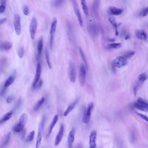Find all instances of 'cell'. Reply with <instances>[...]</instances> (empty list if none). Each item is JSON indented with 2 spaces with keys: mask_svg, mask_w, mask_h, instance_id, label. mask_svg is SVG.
Returning a JSON list of instances; mask_svg holds the SVG:
<instances>
[{
  "mask_svg": "<svg viewBox=\"0 0 148 148\" xmlns=\"http://www.w3.org/2000/svg\"><path fill=\"white\" fill-rule=\"evenodd\" d=\"M28 116L25 113H24L20 117L18 123L14 126L13 131L15 132H20L22 131L27 123Z\"/></svg>",
  "mask_w": 148,
  "mask_h": 148,
  "instance_id": "cell-1",
  "label": "cell"
},
{
  "mask_svg": "<svg viewBox=\"0 0 148 148\" xmlns=\"http://www.w3.org/2000/svg\"><path fill=\"white\" fill-rule=\"evenodd\" d=\"M45 121H46L45 117V116H43L39 126L38 132L36 141V148H40L41 145L42 138L44 133V126L45 123Z\"/></svg>",
  "mask_w": 148,
  "mask_h": 148,
  "instance_id": "cell-2",
  "label": "cell"
},
{
  "mask_svg": "<svg viewBox=\"0 0 148 148\" xmlns=\"http://www.w3.org/2000/svg\"><path fill=\"white\" fill-rule=\"evenodd\" d=\"M57 24H58V21L57 18L55 17L53 18V19L52 20V21L51 23L50 28L49 30V34H50L49 44H50V47L51 48L53 46V39H54V37L55 35V32L56 30Z\"/></svg>",
  "mask_w": 148,
  "mask_h": 148,
  "instance_id": "cell-3",
  "label": "cell"
},
{
  "mask_svg": "<svg viewBox=\"0 0 148 148\" xmlns=\"http://www.w3.org/2000/svg\"><path fill=\"white\" fill-rule=\"evenodd\" d=\"M94 104L93 102H91L88 104V107L87 110H85L82 122L85 123L87 124L89 122L90 119L92 112L93 110Z\"/></svg>",
  "mask_w": 148,
  "mask_h": 148,
  "instance_id": "cell-4",
  "label": "cell"
},
{
  "mask_svg": "<svg viewBox=\"0 0 148 148\" xmlns=\"http://www.w3.org/2000/svg\"><path fill=\"white\" fill-rule=\"evenodd\" d=\"M128 63V61L126 59L122 56H118L113 60L112 64L115 67L121 68L124 66H126Z\"/></svg>",
  "mask_w": 148,
  "mask_h": 148,
  "instance_id": "cell-5",
  "label": "cell"
},
{
  "mask_svg": "<svg viewBox=\"0 0 148 148\" xmlns=\"http://www.w3.org/2000/svg\"><path fill=\"white\" fill-rule=\"evenodd\" d=\"M69 69L70 80L72 82L74 83L75 82L77 78V72L75 66L71 61L69 63Z\"/></svg>",
  "mask_w": 148,
  "mask_h": 148,
  "instance_id": "cell-6",
  "label": "cell"
},
{
  "mask_svg": "<svg viewBox=\"0 0 148 148\" xmlns=\"http://www.w3.org/2000/svg\"><path fill=\"white\" fill-rule=\"evenodd\" d=\"M37 29V21L35 17H33L30 25V32L32 40H34L36 35Z\"/></svg>",
  "mask_w": 148,
  "mask_h": 148,
  "instance_id": "cell-7",
  "label": "cell"
},
{
  "mask_svg": "<svg viewBox=\"0 0 148 148\" xmlns=\"http://www.w3.org/2000/svg\"><path fill=\"white\" fill-rule=\"evenodd\" d=\"M73 8L74 10V12L77 16V18L78 21V22L79 23L80 26L81 27H82L83 26V20H82V17L80 11L79 7L77 4V1L76 0L73 1Z\"/></svg>",
  "mask_w": 148,
  "mask_h": 148,
  "instance_id": "cell-8",
  "label": "cell"
},
{
  "mask_svg": "<svg viewBox=\"0 0 148 148\" xmlns=\"http://www.w3.org/2000/svg\"><path fill=\"white\" fill-rule=\"evenodd\" d=\"M14 28L17 35H19L21 32V18L18 14L15 15L14 17Z\"/></svg>",
  "mask_w": 148,
  "mask_h": 148,
  "instance_id": "cell-9",
  "label": "cell"
},
{
  "mask_svg": "<svg viewBox=\"0 0 148 148\" xmlns=\"http://www.w3.org/2000/svg\"><path fill=\"white\" fill-rule=\"evenodd\" d=\"M86 68L83 65L81 64L80 68L79 81L80 85L82 87L84 86L85 85L86 82Z\"/></svg>",
  "mask_w": 148,
  "mask_h": 148,
  "instance_id": "cell-10",
  "label": "cell"
},
{
  "mask_svg": "<svg viewBox=\"0 0 148 148\" xmlns=\"http://www.w3.org/2000/svg\"><path fill=\"white\" fill-rule=\"evenodd\" d=\"M88 31L93 37H96L98 35L99 32L98 26L96 24L92 23L88 25Z\"/></svg>",
  "mask_w": 148,
  "mask_h": 148,
  "instance_id": "cell-11",
  "label": "cell"
},
{
  "mask_svg": "<svg viewBox=\"0 0 148 148\" xmlns=\"http://www.w3.org/2000/svg\"><path fill=\"white\" fill-rule=\"evenodd\" d=\"M41 64L38 62L37 64V70H36V75L35 76V78L33 82V89H35L36 85L37 83L40 80V77L41 75Z\"/></svg>",
  "mask_w": 148,
  "mask_h": 148,
  "instance_id": "cell-12",
  "label": "cell"
},
{
  "mask_svg": "<svg viewBox=\"0 0 148 148\" xmlns=\"http://www.w3.org/2000/svg\"><path fill=\"white\" fill-rule=\"evenodd\" d=\"M97 132L95 130H93L91 132L89 137L90 148H96V139Z\"/></svg>",
  "mask_w": 148,
  "mask_h": 148,
  "instance_id": "cell-13",
  "label": "cell"
},
{
  "mask_svg": "<svg viewBox=\"0 0 148 148\" xmlns=\"http://www.w3.org/2000/svg\"><path fill=\"white\" fill-rule=\"evenodd\" d=\"M64 130V126L63 124H61L59 132H58V135L55 139V143H54V145L55 146L58 145L62 140V139L63 138Z\"/></svg>",
  "mask_w": 148,
  "mask_h": 148,
  "instance_id": "cell-14",
  "label": "cell"
},
{
  "mask_svg": "<svg viewBox=\"0 0 148 148\" xmlns=\"http://www.w3.org/2000/svg\"><path fill=\"white\" fill-rule=\"evenodd\" d=\"M76 133V130L74 127H73L70 131L69 133L68 136V145L69 148H72L73 144L74 142V139H75V136Z\"/></svg>",
  "mask_w": 148,
  "mask_h": 148,
  "instance_id": "cell-15",
  "label": "cell"
},
{
  "mask_svg": "<svg viewBox=\"0 0 148 148\" xmlns=\"http://www.w3.org/2000/svg\"><path fill=\"white\" fill-rule=\"evenodd\" d=\"M109 11L111 14L117 16L122 14L123 10L113 6H110L109 8Z\"/></svg>",
  "mask_w": 148,
  "mask_h": 148,
  "instance_id": "cell-16",
  "label": "cell"
},
{
  "mask_svg": "<svg viewBox=\"0 0 148 148\" xmlns=\"http://www.w3.org/2000/svg\"><path fill=\"white\" fill-rule=\"evenodd\" d=\"M136 36L137 38L144 41H147V35L145 31L142 29H138L136 32Z\"/></svg>",
  "mask_w": 148,
  "mask_h": 148,
  "instance_id": "cell-17",
  "label": "cell"
},
{
  "mask_svg": "<svg viewBox=\"0 0 148 148\" xmlns=\"http://www.w3.org/2000/svg\"><path fill=\"white\" fill-rule=\"evenodd\" d=\"M79 100V99H76L73 103H72L71 104H70V105L69 106V107H68V108H67V109L66 110V111L64 112L63 115H64V116H66L67 115H68L69 113L73 110V109H74L75 107H76V105H77V103H78Z\"/></svg>",
  "mask_w": 148,
  "mask_h": 148,
  "instance_id": "cell-18",
  "label": "cell"
},
{
  "mask_svg": "<svg viewBox=\"0 0 148 148\" xmlns=\"http://www.w3.org/2000/svg\"><path fill=\"white\" fill-rule=\"evenodd\" d=\"M13 114V110H12L6 113L5 115H3L2 117L0 119V125L4 123L6 121L9 120L11 118Z\"/></svg>",
  "mask_w": 148,
  "mask_h": 148,
  "instance_id": "cell-19",
  "label": "cell"
},
{
  "mask_svg": "<svg viewBox=\"0 0 148 148\" xmlns=\"http://www.w3.org/2000/svg\"><path fill=\"white\" fill-rule=\"evenodd\" d=\"M58 120V115L56 114L54 115V117L53 118V119H52V122H51L50 124L49 125V130H48V134H47V136H49L50 134L51 133V132H52V130L54 128V126H55V125L56 124V123H57Z\"/></svg>",
  "mask_w": 148,
  "mask_h": 148,
  "instance_id": "cell-20",
  "label": "cell"
},
{
  "mask_svg": "<svg viewBox=\"0 0 148 148\" xmlns=\"http://www.w3.org/2000/svg\"><path fill=\"white\" fill-rule=\"evenodd\" d=\"M108 21L110 22V23L114 27V28H115V35L116 36H118V35H119L118 26H117V23H116V20L115 18V17H112V16L109 17V18H108Z\"/></svg>",
  "mask_w": 148,
  "mask_h": 148,
  "instance_id": "cell-21",
  "label": "cell"
},
{
  "mask_svg": "<svg viewBox=\"0 0 148 148\" xmlns=\"http://www.w3.org/2000/svg\"><path fill=\"white\" fill-rule=\"evenodd\" d=\"M13 47L12 44L10 42H5L0 45V49L4 50H8Z\"/></svg>",
  "mask_w": 148,
  "mask_h": 148,
  "instance_id": "cell-22",
  "label": "cell"
},
{
  "mask_svg": "<svg viewBox=\"0 0 148 148\" xmlns=\"http://www.w3.org/2000/svg\"><path fill=\"white\" fill-rule=\"evenodd\" d=\"M147 79V75L145 73H142L139 75L138 77V81L136 84L138 85L139 86L140 85L143 84Z\"/></svg>",
  "mask_w": 148,
  "mask_h": 148,
  "instance_id": "cell-23",
  "label": "cell"
},
{
  "mask_svg": "<svg viewBox=\"0 0 148 148\" xmlns=\"http://www.w3.org/2000/svg\"><path fill=\"white\" fill-rule=\"evenodd\" d=\"M43 47V37L41 36L39 37L37 43V52L38 56H40L41 54Z\"/></svg>",
  "mask_w": 148,
  "mask_h": 148,
  "instance_id": "cell-24",
  "label": "cell"
},
{
  "mask_svg": "<svg viewBox=\"0 0 148 148\" xmlns=\"http://www.w3.org/2000/svg\"><path fill=\"white\" fill-rule=\"evenodd\" d=\"M81 4L82 6V9L84 13L86 16H88L89 15V12L88 9V6L87 5L86 2L85 0H81Z\"/></svg>",
  "mask_w": 148,
  "mask_h": 148,
  "instance_id": "cell-25",
  "label": "cell"
},
{
  "mask_svg": "<svg viewBox=\"0 0 148 148\" xmlns=\"http://www.w3.org/2000/svg\"><path fill=\"white\" fill-rule=\"evenodd\" d=\"M15 77L13 75H11L8 77V79L6 80L4 85V87L5 88L8 87L10 85H11L14 81Z\"/></svg>",
  "mask_w": 148,
  "mask_h": 148,
  "instance_id": "cell-26",
  "label": "cell"
},
{
  "mask_svg": "<svg viewBox=\"0 0 148 148\" xmlns=\"http://www.w3.org/2000/svg\"><path fill=\"white\" fill-rule=\"evenodd\" d=\"M10 137H11V132H10L5 135L2 145H1L2 147H4L8 145V144L9 142V140H10Z\"/></svg>",
  "mask_w": 148,
  "mask_h": 148,
  "instance_id": "cell-27",
  "label": "cell"
},
{
  "mask_svg": "<svg viewBox=\"0 0 148 148\" xmlns=\"http://www.w3.org/2000/svg\"><path fill=\"white\" fill-rule=\"evenodd\" d=\"M45 58H46V61H47V64L48 66L49 69H52V66H51V63H50V59H49V51H48V49L47 48L45 49Z\"/></svg>",
  "mask_w": 148,
  "mask_h": 148,
  "instance_id": "cell-28",
  "label": "cell"
},
{
  "mask_svg": "<svg viewBox=\"0 0 148 148\" xmlns=\"http://www.w3.org/2000/svg\"><path fill=\"white\" fill-rule=\"evenodd\" d=\"M100 1L99 0H94L93 1V12L96 14H97V12L99 10V7L100 5Z\"/></svg>",
  "mask_w": 148,
  "mask_h": 148,
  "instance_id": "cell-29",
  "label": "cell"
},
{
  "mask_svg": "<svg viewBox=\"0 0 148 148\" xmlns=\"http://www.w3.org/2000/svg\"><path fill=\"white\" fill-rule=\"evenodd\" d=\"M136 103L138 104H140L141 106H142L143 107L148 109V104L147 102L143 98H140V97L139 98L137 99Z\"/></svg>",
  "mask_w": 148,
  "mask_h": 148,
  "instance_id": "cell-30",
  "label": "cell"
},
{
  "mask_svg": "<svg viewBox=\"0 0 148 148\" xmlns=\"http://www.w3.org/2000/svg\"><path fill=\"white\" fill-rule=\"evenodd\" d=\"M44 98L43 97L37 103L34 107V110H35V111L38 110L40 109V108L41 107L42 105L44 103Z\"/></svg>",
  "mask_w": 148,
  "mask_h": 148,
  "instance_id": "cell-31",
  "label": "cell"
},
{
  "mask_svg": "<svg viewBox=\"0 0 148 148\" xmlns=\"http://www.w3.org/2000/svg\"><path fill=\"white\" fill-rule=\"evenodd\" d=\"M109 47L112 49H118L122 47V44L120 43H112L108 44Z\"/></svg>",
  "mask_w": 148,
  "mask_h": 148,
  "instance_id": "cell-32",
  "label": "cell"
},
{
  "mask_svg": "<svg viewBox=\"0 0 148 148\" xmlns=\"http://www.w3.org/2000/svg\"><path fill=\"white\" fill-rule=\"evenodd\" d=\"M134 106L135 108H136L138 110H140L141 111H142L143 112H146L148 111V109L143 107L142 106L140 105V104H138L136 102L134 104Z\"/></svg>",
  "mask_w": 148,
  "mask_h": 148,
  "instance_id": "cell-33",
  "label": "cell"
},
{
  "mask_svg": "<svg viewBox=\"0 0 148 148\" xmlns=\"http://www.w3.org/2000/svg\"><path fill=\"white\" fill-rule=\"evenodd\" d=\"M79 52H80V56H81V57L82 58V59L83 61L84 62V63H85V65L86 66V68L88 69V64H87V62L86 61V59L85 58V56L83 53V52L82 51V49H81V48H79Z\"/></svg>",
  "mask_w": 148,
  "mask_h": 148,
  "instance_id": "cell-34",
  "label": "cell"
},
{
  "mask_svg": "<svg viewBox=\"0 0 148 148\" xmlns=\"http://www.w3.org/2000/svg\"><path fill=\"white\" fill-rule=\"evenodd\" d=\"M25 53V49L23 47H21L17 50V54L20 59L23 58Z\"/></svg>",
  "mask_w": 148,
  "mask_h": 148,
  "instance_id": "cell-35",
  "label": "cell"
},
{
  "mask_svg": "<svg viewBox=\"0 0 148 148\" xmlns=\"http://www.w3.org/2000/svg\"><path fill=\"white\" fill-rule=\"evenodd\" d=\"M34 134H35L34 131H32L31 132H30V133L28 135L26 141L28 142H30L31 141H32L33 139Z\"/></svg>",
  "mask_w": 148,
  "mask_h": 148,
  "instance_id": "cell-36",
  "label": "cell"
},
{
  "mask_svg": "<svg viewBox=\"0 0 148 148\" xmlns=\"http://www.w3.org/2000/svg\"><path fill=\"white\" fill-rule=\"evenodd\" d=\"M148 12V7H146L145 8H143V10H142L140 11V15L141 16L144 17L146 16L147 15Z\"/></svg>",
  "mask_w": 148,
  "mask_h": 148,
  "instance_id": "cell-37",
  "label": "cell"
},
{
  "mask_svg": "<svg viewBox=\"0 0 148 148\" xmlns=\"http://www.w3.org/2000/svg\"><path fill=\"white\" fill-rule=\"evenodd\" d=\"M135 54V52L134 51H129L126 52L124 54V57L127 58H129L133 57Z\"/></svg>",
  "mask_w": 148,
  "mask_h": 148,
  "instance_id": "cell-38",
  "label": "cell"
},
{
  "mask_svg": "<svg viewBox=\"0 0 148 148\" xmlns=\"http://www.w3.org/2000/svg\"><path fill=\"white\" fill-rule=\"evenodd\" d=\"M63 2H64L63 0H55L53 1V5L54 7L58 8L60 7V6L63 4Z\"/></svg>",
  "mask_w": 148,
  "mask_h": 148,
  "instance_id": "cell-39",
  "label": "cell"
},
{
  "mask_svg": "<svg viewBox=\"0 0 148 148\" xmlns=\"http://www.w3.org/2000/svg\"><path fill=\"white\" fill-rule=\"evenodd\" d=\"M6 2V1L5 0L2 1L1 2V4L0 6V13H4L5 10Z\"/></svg>",
  "mask_w": 148,
  "mask_h": 148,
  "instance_id": "cell-40",
  "label": "cell"
},
{
  "mask_svg": "<svg viewBox=\"0 0 148 148\" xmlns=\"http://www.w3.org/2000/svg\"><path fill=\"white\" fill-rule=\"evenodd\" d=\"M15 99V96L14 95H11L8 97L7 98V102L8 103H11Z\"/></svg>",
  "mask_w": 148,
  "mask_h": 148,
  "instance_id": "cell-41",
  "label": "cell"
},
{
  "mask_svg": "<svg viewBox=\"0 0 148 148\" xmlns=\"http://www.w3.org/2000/svg\"><path fill=\"white\" fill-rule=\"evenodd\" d=\"M23 11V13H24L25 15L28 16V14H29V7H28V6L25 5L24 6Z\"/></svg>",
  "mask_w": 148,
  "mask_h": 148,
  "instance_id": "cell-42",
  "label": "cell"
},
{
  "mask_svg": "<svg viewBox=\"0 0 148 148\" xmlns=\"http://www.w3.org/2000/svg\"><path fill=\"white\" fill-rule=\"evenodd\" d=\"M6 91V88L4 86V87L0 91V96H4L5 94Z\"/></svg>",
  "mask_w": 148,
  "mask_h": 148,
  "instance_id": "cell-43",
  "label": "cell"
},
{
  "mask_svg": "<svg viewBox=\"0 0 148 148\" xmlns=\"http://www.w3.org/2000/svg\"><path fill=\"white\" fill-rule=\"evenodd\" d=\"M137 114L139 115L140 117H141L144 120H145L146 121H147V122H148V117H147V116L146 115H144L142 114H141V113H137Z\"/></svg>",
  "mask_w": 148,
  "mask_h": 148,
  "instance_id": "cell-44",
  "label": "cell"
},
{
  "mask_svg": "<svg viewBox=\"0 0 148 148\" xmlns=\"http://www.w3.org/2000/svg\"><path fill=\"white\" fill-rule=\"evenodd\" d=\"M139 87L140 86L138 85H137V84H136V85L135 86L134 88V94L135 96L136 95L137 92H138Z\"/></svg>",
  "mask_w": 148,
  "mask_h": 148,
  "instance_id": "cell-45",
  "label": "cell"
},
{
  "mask_svg": "<svg viewBox=\"0 0 148 148\" xmlns=\"http://www.w3.org/2000/svg\"><path fill=\"white\" fill-rule=\"evenodd\" d=\"M43 84V81L42 80H40V81L38 83H37V84L36 85V87H35V89L36 88H40V87H41L42 85Z\"/></svg>",
  "mask_w": 148,
  "mask_h": 148,
  "instance_id": "cell-46",
  "label": "cell"
},
{
  "mask_svg": "<svg viewBox=\"0 0 148 148\" xmlns=\"http://www.w3.org/2000/svg\"><path fill=\"white\" fill-rule=\"evenodd\" d=\"M6 21H7V18H4L0 20V25H1V24L4 23V22H5Z\"/></svg>",
  "mask_w": 148,
  "mask_h": 148,
  "instance_id": "cell-47",
  "label": "cell"
},
{
  "mask_svg": "<svg viewBox=\"0 0 148 148\" xmlns=\"http://www.w3.org/2000/svg\"><path fill=\"white\" fill-rule=\"evenodd\" d=\"M25 130H23L22 131V134H21V137L22 138H24V137L25 136Z\"/></svg>",
  "mask_w": 148,
  "mask_h": 148,
  "instance_id": "cell-48",
  "label": "cell"
},
{
  "mask_svg": "<svg viewBox=\"0 0 148 148\" xmlns=\"http://www.w3.org/2000/svg\"><path fill=\"white\" fill-rule=\"evenodd\" d=\"M130 35H129V34H127V35H126V37H125V39L127 40H128L130 38Z\"/></svg>",
  "mask_w": 148,
  "mask_h": 148,
  "instance_id": "cell-49",
  "label": "cell"
},
{
  "mask_svg": "<svg viewBox=\"0 0 148 148\" xmlns=\"http://www.w3.org/2000/svg\"><path fill=\"white\" fill-rule=\"evenodd\" d=\"M109 40L110 42H113V41H115V39H110Z\"/></svg>",
  "mask_w": 148,
  "mask_h": 148,
  "instance_id": "cell-50",
  "label": "cell"
},
{
  "mask_svg": "<svg viewBox=\"0 0 148 148\" xmlns=\"http://www.w3.org/2000/svg\"></svg>",
  "mask_w": 148,
  "mask_h": 148,
  "instance_id": "cell-51",
  "label": "cell"
}]
</instances>
